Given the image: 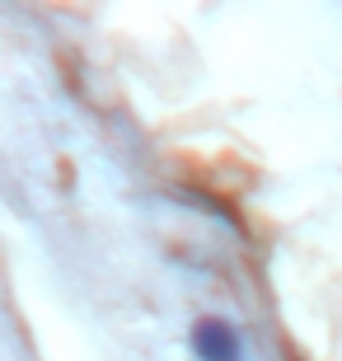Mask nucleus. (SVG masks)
<instances>
[{
	"label": "nucleus",
	"mask_w": 342,
	"mask_h": 361,
	"mask_svg": "<svg viewBox=\"0 0 342 361\" xmlns=\"http://www.w3.org/2000/svg\"><path fill=\"white\" fill-rule=\"evenodd\" d=\"M188 348L197 361H249V338L225 314H202L188 329Z\"/></svg>",
	"instance_id": "1"
}]
</instances>
